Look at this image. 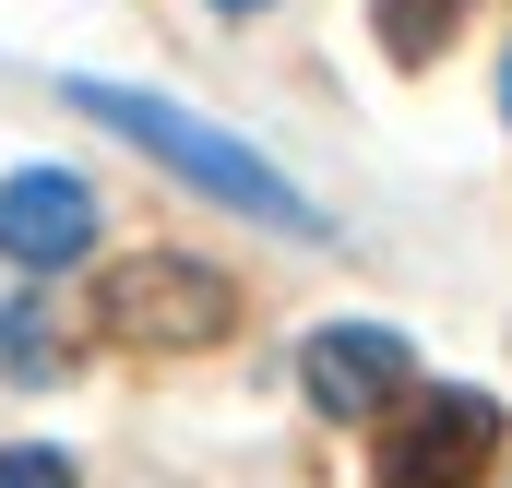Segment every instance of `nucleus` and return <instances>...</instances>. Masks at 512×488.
<instances>
[{"label": "nucleus", "instance_id": "9", "mask_svg": "<svg viewBox=\"0 0 512 488\" xmlns=\"http://www.w3.org/2000/svg\"><path fill=\"white\" fill-rule=\"evenodd\" d=\"M215 12H262V0H215Z\"/></svg>", "mask_w": 512, "mask_h": 488}, {"label": "nucleus", "instance_id": "6", "mask_svg": "<svg viewBox=\"0 0 512 488\" xmlns=\"http://www.w3.org/2000/svg\"><path fill=\"white\" fill-rule=\"evenodd\" d=\"M0 369H12V381H60V369H72L60 298H0Z\"/></svg>", "mask_w": 512, "mask_h": 488}, {"label": "nucleus", "instance_id": "7", "mask_svg": "<svg viewBox=\"0 0 512 488\" xmlns=\"http://www.w3.org/2000/svg\"><path fill=\"white\" fill-rule=\"evenodd\" d=\"M393 60H429V36H453V0H382Z\"/></svg>", "mask_w": 512, "mask_h": 488}, {"label": "nucleus", "instance_id": "2", "mask_svg": "<svg viewBox=\"0 0 512 488\" xmlns=\"http://www.w3.org/2000/svg\"><path fill=\"white\" fill-rule=\"evenodd\" d=\"M96 322H108L120 346H167V358H191V346H227L239 286H227L215 262H191V250H131L120 274L96 286Z\"/></svg>", "mask_w": 512, "mask_h": 488}, {"label": "nucleus", "instance_id": "8", "mask_svg": "<svg viewBox=\"0 0 512 488\" xmlns=\"http://www.w3.org/2000/svg\"><path fill=\"white\" fill-rule=\"evenodd\" d=\"M0 488H84V477H72L60 453H36V441H24V453H0Z\"/></svg>", "mask_w": 512, "mask_h": 488}, {"label": "nucleus", "instance_id": "5", "mask_svg": "<svg viewBox=\"0 0 512 488\" xmlns=\"http://www.w3.org/2000/svg\"><path fill=\"white\" fill-rule=\"evenodd\" d=\"M298 381H310L322 417H382L393 393L417 381V358H405V334H382V322H334V334L298 346Z\"/></svg>", "mask_w": 512, "mask_h": 488}, {"label": "nucleus", "instance_id": "3", "mask_svg": "<svg viewBox=\"0 0 512 488\" xmlns=\"http://www.w3.org/2000/svg\"><path fill=\"white\" fill-rule=\"evenodd\" d=\"M382 453H370V488H477L489 453H501V405L489 393H393L382 405Z\"/></svg>", "mask_w": 512, "mask_h": 488}, {"label": "nucleus", "instance_id": "10", "mask_svg": "<svg viewBox=\"0 0 512 488\" xmlns=\"http://www.w3.org/2000/svg\"><path fill=\"white\" fill-rule=\"evenodd\" d=\"M501 108H512V60H501Z\"/></svg>", "mask_w": 512, "mask_h": 488}, {"label": "nucleus", "instance_id": "4", "mask_svg": "<svg viewBox=\"0 0 512 488\" xmlns=\"http://www.w3.org/2000/svg\"><path fill=\"white\" fill-rule=\"evenodd\" d=\"M84 250H96V191H84L72 167H24V179H0V262L60 274V262H84Z\"/></svg>", "mask_w": 512, "mask_h": 488}, {"label": "nucleus", "instance_id": "1", "mask_svg": "<svg viewBox=\"0 0 512 488\" xmlns=\"http://www.w3.org/2000/svg\"><path fill=\"white\" fill-rule=\"evenodd\" d=\"M72 108H84V120H108L120 143H143V155H167L179 179H203V191L251 203L262 227H286V239H322V203H310L286 167H262L251 143H227L215 120H191V108H167V96H131V84H72Z\"/></svg>", "mask_w": 512, "mask_h": 488}]
</instances>
